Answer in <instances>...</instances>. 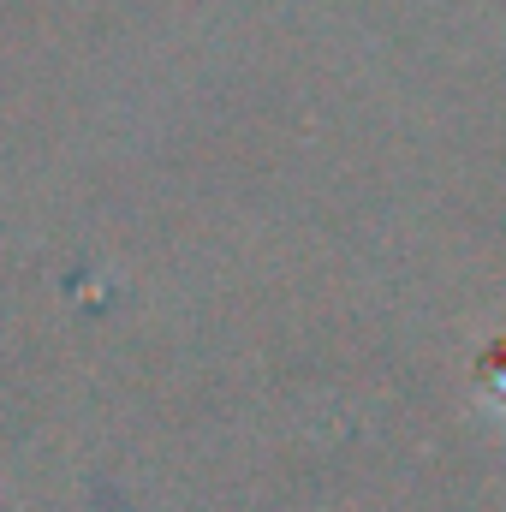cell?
Returning <instances> with one entry per match:
<instances>
[{
  "label": "cell",
  "mask_w": 506,
  "mask_h": 512,
  "mask_svg": "<svg viewBox=\"0 0 506 512\" xmlns=\"http://www.w3.org/2000/svg\"><path fill=\"white\" fill-rule=\"evenodd\" d=\"M471 387H477V399L489 411H506V340H489L483 346V358L471 370Z\"/></svg>",
  "instance_id": "1"
}]
</instances>
